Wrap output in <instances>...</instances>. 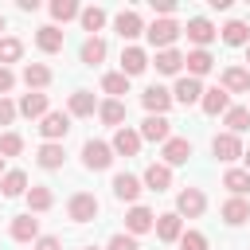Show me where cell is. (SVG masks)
I'll return each mask as SVG.
<instances>
[{
    "label": "cell",
    "instance_id": "cell-27",
    "mask_svg": "<svg viewBox=\"0 0 250 250\" xmlns=\"http://www.w3.org/2000/svg\"><path fill=\"white\" fill-rule=\"evenodd\" d=\"M184 62H188V74H191V78H203V74L215 66L211 51H199V47H195V51H188V55H184Z\"/></svg>",
    "mask_w": 250,
    "mask_h": 250
},
{
    "label": "cell",
    "instance_id": "cell-21",
    "mask_svg": "<svg viewBox=\"0 0 250 250\" xmlns=\"http://www.w3.org/2000/svg\"><path fill=\"white\" fill-rule=\"evenodd\" d=\"M12 238L16 242H35L39 238V219H31V211L27 215H16L12 219Z\"/></svg>",
    "mask_w": 250,
    "mask_h": 250
},
{
    "label": "cell",
    "instance_id": "cell-49",
    "mask_svg": "<svg viewBox=\"0 0 250 250\" xmlns=\"http://www.w3.org/2000/svg\"><path fill=\"white\" fill-rule=\"evenodd\" d=\"M0 31H4V16H0Z\"/></svg>",
    "mask_w": 250,
    "mask_h": 250
},
{
    "label": "cell",
    "instance_id": "cell-34",
    "mask_svg": "<svg viewBox=\"0 0 250 250\" xmlns=\"http://www.w3.org/2000/svg\"><path fill=\"white\" fill-rule=\"evenodd\" d=\"M98 117H102L105 125H117V129H121V121H125V105H121L117 98H109V102L98 105Z\"/></svg>",
    "mask_w": 250,
    "mask_h": 250
},
{
    "label": "cell",
    "instance_id": "cell-38",
    "mask_svg": "<svg viewBox=\"0 0 250 250\" xmlns=\"http://www.w3.org/2000/svg\"><path fill=\"white\" fill-rule=\"evenodd\" d=\"M102 90H105V94H113V98H117V94H129V78H125L121 70H113V74H105V78H102Z\"/></svg>",
    "mask_w": 250,
    "mask_h": 250
},
{
    "label": "cell",
    "instance_id": "cell-11",
    "mask_svg": "<svg viewBox=\"0 0 250 250\" xmlns=\"http://www.w3.org/2000/svg\"><path fill=\"white\" fill-rule=\"evenodd\" d=\"M141 102H145V109H148V113L164 117V113H168V105H172V94H168L164 86H148V90L141 94Z\"/></svg>",
    "mask_w": 250,
    "mask_h": 250
},
{
    "label": "cell",
    "instance_id": "cell-1",
    "mask_svg": "<svg viewBox=\"0 0 250 250\" xmlns=\"http://www.w3.org/2000/svg\"><path fill=\"white\" fill-rule=\"evenodd\" d=\"M82 164H86L90 172H105V168L113 164V145H105V141H86V145H82Z\"/></svg>",
    "mask_w": 250,
    "mask_h": 250
},
{
    "label": "cell",
    "instance_id": "cell-15",
    "mask_svg": "<svg viewBox=\"0 0 250 250\" xmlns=\"http://www.w3.org/2000/svg\"><path fill=\"white\" fill-rule=\"evenodd\" d=\"M113 27H117V35H121V39H137V35L145 31V23H141V16H137L133 8H125V12H117V20H113Z\"/></svg>",
    "mask_w": 250,
    "mask_h": 250
},
{
    "label": "cell",
    "instance_id": "cell-20",
    "mask_svg": "<svg viewBox=\"0 0 250 250\" xmlns=\"http://www.w3.org/2000/svg\"><path fill=\"white\" fill-rule=\"evenodd\" d=\"M145 188L148 191H168L172 188V168L168 164H148L145 168Z\"/></svg>",
    "mask_w": 250,
    "mask_h": 250
},
{
    "label": "cell",
    "instance_id": "cell-44",
    "mask_svg": "<svg viewBox=\"0 0 250 250\" xmlns=\"http://www.w3.org/2000/svg\"><path fill=\"white\" fill-rule=\"evenodd\" d=\"M16 113H20V109H16L8 98H0V125H12V121H16Z\"/></svg>",
    "mask_w": 250,
    "mask_h": 250
},
{
    "label": "cell",
    "instance_id": "cell-17",
    "mask_svg": "<svg viewBox=\"0 0 250 250\" xmlns=\"http://www.w3.org/2000/svg\"><path fill=\"white\" fill-rule=\"evenodd\" d=\"M223 90L227 94H246L250 90V70L246 66H227L223 70Z\"/></svg>",
    "mask_w": 250,
    "mask_h": 250
},
{
    "label": "cell",
    "instance_id": "cell-43",
    "mask_svg": "<svg viewBox=\"0 0 250 250\" xmlns=\"http://www.w3.org/2000/svg\"><path fill=\"white\" fill-rule=\"evenodd\" d=\"M105 250H141V246H137V238H133V234H113Z\"/></svg>",
    "mask_w": 250,
    "mask_h": 250
},
{
    "label": "cell",
    "instance_id": "cell-31",
    "mask_svg": "<svg viewBox=\"0 0 250 250\" xmlns=\"http://www.w3.org/2000/svg\"><path fill=\"white\" fill-rule=\"evenodd\" d=\"M102 59H105V39L90 35V39L82 43V62H86V66H98Z\"/></svg>",
    "mask_w": 250,
    "mask_h": 250
},
{
    "label": "cell",
    "instance_id": "cell-39",
    "mask_svg": "<svg viewBox=\"0 0 250 250\" xmlns=\"http://www.w3.org/2000/svg\"><path fill=\"white\" fill-rule=\"evenodd\" d=\"M51 16L66 23V20H74V16H82V8H78L74 0H55V4H51Z\"/></svg>",
    "mask_w": 250,
    "mask_h": 250
},
{
    "label": "cell",
    "instance_id": "cell-14",
    "mask_svg": "<svg viewBox=\"0 0 250 250\" xmlns=\"http://www.w3.org/2000/svg\"><path fill=\"white\" fill-rule=\"evenodd\" d=\"M180 234H184V223H180L176 211L156 215V238H160V242H180Z\"/></svg>",
    "mask_w": 250,
    "mask_h": 250
},
{
    "label": "cell",
    "instance_id": "cell-23",
    "mask_svg": "<svg viewBox=\"0 0 250 250\" xmlns=\"http://www.w3.org/2000/svg\"><path fill=\"white\" fill-rule=\"evenodd\" d=\"M16 109H20L23 117H39V121H43V117H47V94L31 90V94H23V98H20V105H16Z\"/></svg>",
    "mask_w": 250,
    "mask_h": 250
},
{
    "label": "cell",
    "instance_id": "cell-48",
    "mask_svg": "<svg viewBox=\"0 0 250 250\" xmlns=\"http://www.w3.org/2000/svg\"><path fill=\"white\" fill-rule=\"evenodd\" d=\"M242 156H246V172H250V148H246V152H242Z\"/></svg>",
    "mask_w": 250,
    "mask_h": 250
},
{
    "label": "cell",
    "instance_id": "cell-24",
    "mask_svg": "<svg viewBox=\"0 0 250 250\" xmlns=\"http://www.w3.org/2000/svg\"><path fill=\"white\" fill-rule=\"evenodd\" d=\"M35 160H39V168H47V172H55V168H62V160H66V152H62V145H55V141H47V145H39V152H35Z\"/></svg>",
    "mask_w": 250,
    "mask_h": 250
},
{
    "label": "cell",
    "instance_id": "cell-30",
    "mask_svg": "<svg viewBox=\"0 0 250 250\" xmlns=\"http://www.w3.org/2000/svg\"><path fill=\"white\" fill-rule=\"evenodd\" d=\"M223 188L234 191V195H246V191H250V172H246V168H230V172L223 176Z\"/></svg>",
    "mask_w": 250,
    "mask_h": 250
},
{
    "label": "cell",
    "instance_id": "cell-47",
    "mask_svg": "<svg viewBox=\"0 0 250 250\" xmlns=\"http://www.w3.org/2000/svg\"><path fill=\"white\" fill-rule=\"evenodd\" d=\"M172 8H176V4H172V0H152V12H160V16H164V20H168V12H172Z\"/></svg>",
    "mask_w": 250,
    "mask_h": 250
},
{
    "label": "cell",
    "instance_id": "cell-45",
    "mask_svg": "<svg viewBox=\"0 0 250 250\" xmlns=\"http://www.w3.org/2000/svg\"><path fill=\"white\" fill-rule=\"evenodd\" d=\"M12 86H16V74H12L8 66H0V98H4V94H8Z\"/></svg>",
    "mask_w": 250,
    "mask_h": 250
},
{
    "label": "cell",
    "instance_id": "cell-12",
    "mask_svg": "<svg viewBox=\"0 0 250 250\" xmlns=\"http://www.w3.org/2000/svg\"><path fill=\"white\" fill-rule=\"evenodd\" d=\"M199 105H203V113H207V117H219V113H227V109H230V94H227L223 86L203 90V102H199Z\"/></svg>",
    "mask_w": 250,
    "mask_h": 250
},
{
    "label": "cell",
    "instance_id": "cell-10",
    "mask_svg": "<svg viewBox=\"0 0 250 250\" xmlns=\"http://www.w3.org/2000/svg\"><path fill=\"white\" fill-rule=\"evenodd\" d=\"M39 133H43L47 141H55V145H59V141L70 133V117H66V113H47V117L39 121Z\"/></svg>",
    "mask_w": 250,
    "mask_h": 250
},
{
    "label": "cell",
    "instance_id": "cell-2",
    "mask_svg": "<svg viewBox=\"0 0 250 250\" xmlns=\"http://www.w3.org/2000/svg\"><path fill=\"white\" fill-rule=\"evenodd\" d=\"M98 211H102V203H98L90 191H74V195H70V203H66V215H70L74 223H94V219H98Z\"/></svg>",
    "mask_w": 250,
    "mask_h": 250
},
{
    "label": "cell",
    "instance_id": "cell-41",
    "mask_svg": "<svg viewBox=\"0 0 250 250\" xmlns=\"http://www.w3.org/2000/svg\"><path fill=\"white\" fill-rule=\"evenodd\" d=\"M23 152V137L20 133H4L0 137V156H20Z\"/></svg>",
    "mask_w": 250,
    "mask_h": 250
},
{
    "label": "cell",
    "instance_id": "cell-50",
    "mask_svg": "<svg viewBox=\"0 0 250 250\" xmlns=\"http://www.w3.org/2000/svg\"><path fill=\"white\" fill-rule=\"evenodd\" d=\"M246 62H250V47H246Z\"/></svg>",
    "mask_w": 250,
    "mask_h": 250
},
{
    "label": "cell",
    "instance_id": "cell-29",
    "mask_svg": "<svg viewBox=\"0 0 250 250\" xmlns=\"http://www.w3.org/2000/svg\"><path fill=\"white\" fill-rule=\"evenodd\" d=\"M23 82H27V90H43V86H51V70L43 62H27L23 66Z\"/></svg>",
    "mask_w": 250,
    "mask_h": 250
},
{
    "label": "cell",
    "instance_id": "cell-36",
    "mask_svg": "<svg viewBox=\"0 0 250 250\" xmlns=\"http://www.w3.org/2000/svg\"><path fill=\"white\" fill-rule=\"evenodd\" d=\"M51 203H55V195H51V188H43V184H35V188L27 191V207H31V211H47Z\"/></svg>",
    "mask_w": 250,
    "mask_h": 250
},
{
    "label": "cell",
    "instance_id": "cell-13",
    "mask_svg": "<svg viewBox=\"0 0 250 250\" xmlns=\"http://www.w3.org/2000/svg\"><path fill=\"white\" fill-rule=\"evenodd\" d=\"M113 195H117L121 203H137V195H141V180L129 176V172H117V176H113Z\"/></svg>",
    "mask_w": 250,
    "mask_h": 250
},
{
    "label": "cell",
    "instance_id": "cell-25",
    "mask_svg": "<svg viewBox=\"0 0 250 250\" xmlns=\"http://www.w3.org/2000/svg\"><path fill=\"white\" fill-rule=\"evenodd\" d=\"M23 191H27V176H23L20 168H12V172L0 176V195H4V199H16V195H23Z\"/></svg>",
    "mask_w": 250,
    "mask_h": 250
},
{
    "label": "cell",
    "instance_id": "cell-46",
    "mask_svg": "<svg viewBox=\"0 0 250 250\" xmlns=\"http://www.w3.org/2000/svg\"><path fill=\"white\" fill-rule=\"evenodd\" d=\"M35 250H62V246H59L55 234H39V238H35Z\"/></svg>",
    "mask_w": 250,
    "mask_h": 250
},
{
    "label": "cell",
    "instance_id": "cell-42",
    "mask_svg": "<svg viewBox=\"0 0 250 250\" xmlns=\"http://www.w3.org/2000/svg\"><path fill=\"white\" fill-rule=\"evenodd\" d=\"M180 250H207V234H199V230H184V234H180Z\"/></svg>",
    "mask_w": 250,
    "mask_h": 250
},
{
    "label": "cell",
    "instance_id": "cell-9",
    "mask_svg": "<svg viewBox=\"0 0 250 250\" xmlns=\"http://www.w3.org/2000/svg\"><path fill=\"white\" fill-rule=\"evenodd\" d=\"M172 102H180V105H195V102H203V86H199V78H180L176 82V90H172Z\"/></svg>",
    "mask_w": 250,
    "mask_h": 250
},
{
    "label": "cell",
    "instance_id": "cell-8",
    "mask_svg": "<svg viewBox=\"0 0 250 250\" xmlns=\"http://www.w3.org/2000/svg\"><path fill=\"white\" fill-rule=\"evenodd\" d=\"M152 227H156V215H152L148 207H141V203H137V207H129V215H125V230H129L133 238H137V234H145V230H152Z\"/></svg>",
    "mask_w": 250,
    "mask_h": 250
},
{
    "label": "cell",
    "instance_id": "cell-33",
    "mask_svg": "<svg viewBox=\"0 0 250 250\" xmlns=\"http://www.w3.org/2000/svg\"><path fill=\"white\" fill-rule=\"evenodd\" d=\"M94 109H98V105H94V94H90V90H74V94H70V113H74V117H90Z\"/></svg>",
    "mask_w": 250,
    "mask_h": 250
},
{
    "label": "cell",
    "instance_id": "cell-32",
    "mask_svg": "<svg viewBox=\"0 0 250 250\" xmlns=\"http://www.w3.org/2000/svg\"><path fill=\"white\" fill-rule=\"evenodd\" d=\"M180 66H184V55L180 51H156V70L160 74H180Z\"/></svg>",
    "mask_w": 250,
    "mask_h": 250
},
{
    "label": "cell",
    "instance_id": "cell-4",
    "mask_svg": "<svg viewBox=\"0 0 250 250\" xmlns=\"http://www.w3.org/2000/svg\"><path fill=\"white\" fill-rule=\"evenodd\" d=\"M137 133H141V141H160V145H164V141H172V121H168V117L148 113V117L141 121V129H137Z\"/></svg>",
    "mask_w": 250,
    "mask_h": 250
},
{
    "label": "cell",
    "instance_id": "cell-19",
    "mask_svg": "<svg viewBox=\"0 0 250 250\" xmlns=\"http://www.w3.org/2000/svg\"><path fill=\"white\" fill-rule=\"evenodd\" d=\"M188 156H191V141H188V137L164 141V164H168V168H172V164H188Z\"/></svg>",
    "mask_w": 250,
    "mask_h": 250
},
{
    "label": "cell",
    "instance_id": "cell-40",
    "mask_svg": "<svg viewBox=\"0 0 250 250\" xmlns=\"http://www.w3.org/2000/svg\"><path fill=\"white\" fill-rule=\"evenodd\" d=\"M78 20H82L86 31H102V27H105V12H102V8H82Z\"/></svg>",
    "mask_w": 250,
    "mask_h": 250
},
{
    "label": "cell",
    "instance_id": "cell-3",
    "mask_svg": "<svg viewBox=\"0 0 250 250\" xmlns=\"http://www.w3.org/2000/svg\"><path fill=\"white\" fill-rule=\"evenodd\" d=\"M184 27L176 23V20H156V23H148L145 27V35H148V43L152 47H160V51H168L172 43H176V35H180Z\"/></svg>",
    "mask_w": 250,
    "mask_h": 250
},
{
    "label": "cell",
    "instance_id": "cell-18",
    "mask_svg": "<svg viewBox=\"0 0 250 250\" xmlns=\"http://www.w3.org/2000/svg\"><path fill=\"white\" fill-rule=\"evenodd\" d=\"M113 152H121V156H137V152H141V133L121 125V129L113 133Z\"/></svg>",
    "mask_w": 250,
    "mask_h": 250
},
{
    "label": "cell",
    "instance_id": "cell-26",
    "mask_svg": "<svg viewBox=\"0 0 250 250\" xmlns=\"http://www.w3.org/2000/svg\"><path fill=\"white\" fill-rule=\"evenodd\" d=\"M219 215H223L230 227H238V223H246V219H250V203H246L242 195H230V199L223 203V211H219Z\"/></svg>",
    "mask_w": 250,
    "mask_h": 250
},
{
    "label": "cell",
    "instance_id": "cell-35",
    "mask_svg": "<svg viewBox=\"0 0 250 250\" xmlns=\"http://www.w3.org/2000/svg\"><path fill=\"white\" fill-rule=\"evenodd\" d=\"M227 129H230L234 137L246 133V129H250V109H246V105H230V109H227Z\"/></svg>",
    "mask_w": 250,
    "mask_h": 250
},
{
    "label": "cell",
    "instance_id": "cell-52",
    "mask_svg": "<svg viewBox=\"0 0 250 250\" xmlns=\"http://www.w3.org/2000/svg\"><path fill=\"white\" fill-rule=\"evenodd\" d=\"M86 250H98V246H86Z\"/></svg>",
    "mask_w": 250,
    "mask_h": 250
},
{
    "label": "cell",
    "instance_id": "cell-51",
    "mask_svg": "<svg viewBox=\"0 0 250 250\" xmlns=\"http://www.w3.org/2000/svg\"><path fill=\"white\" fill-rule=\"evenodd\" d=\"M0 172H4V156H0Z\"/></svg>",
    "mask_w": 250,
    "mask_h": 250
},
{
    "label": "cell",
    "instance_id": "cell-22",
    "mask_svg": "<svg viewBox=\"0 0 250 250\" xmlns=\"http://www.w3.org/2000/svg\"><path fill=\"white\" fill-rule=\"evenodd\" d=\"M35 47H39L43 55H55V51H62V31H59L55 23L39 27V31H35Z\"/></svg>",
    "mask_w": 250,
    "mask_h": 250
},
{
    "label": "cell",
    "instance_id": "cell-6",
    "mask_svg": "<svg viewBox=\"0 0 250 250\" xmlns=\"http://www.w3.org/2000/svg\"><path fill=\"white\" fill-rule=\"evenodd\" d=\"M184 31H188V39H191V43H195L199 51H207V43H211V39L219 35V31H215V23H211V20H203V16L188 20V27H184Z\"/></svg>",
    "mask_w": 250,
    "mask_h": 250
},
{
    "label": "cell",
    "instance_id": "cell-28",
    "mask_svg": "<svg viewBox=\"0 0 250 250\" xmlns=\"http://www.w3.org/2000/svg\"><path fill=\"white\" fill-rule=\"evenodd\" d=\"M223 43H227V47H250V27H246L242 20H230V23L223 27Z\"/></svg>",
    "mask_w": 250,
    "mask_h": 250
},
{
    "label": "cell",
    "instance_id": "cell-7",
    "mask_svg": "<svg viewBox=\"0 0 250 250\" xmlns=\"http://www.w3.org/2000/svg\"><path fill=\"white\" fill-rule=\"evenodd\" d=\"M211 152H215L223 164H230V160H238V156H242V141H238L234 133H219V137L211 141Z\"/></svg>",
    "mask_w": 250,
    "mask_h": 250
},
{
    "label": "cell",
    "instance_id": "cell-37",
    "mask_svg": "<svg viewBox=\"0 0 250 250\" xmlns=\"http://www.w3.org/2000/svg\"><path fill=\"white\" fill-rule=\"evenodd\" d=\"M23 55V43L16 39V35H8V39H0V66H8V62H16Z\"/></svg>",
    "mask_w": 250,
    "mask_h": 250
},
{
    "label": "cell",
    "instance_id": "cell-16",
    "mask_svg": "<svg viewBox=\"0 0 250 250\" xmlns=\"http://www.w3.org/2000/svg\"><path fill=\"white\" fill-rule=\"evenodd\" d=\"M145 66H148V55H145L141 47H125V51H121V74H125V78H137Z\"/></svg>",
    "mask_w": 250,
    "mask_h": 250
},
{
    "label": "cell",
    "instance_id": "cell-5",
    "mask_svg": "<svg viewBox=\"0 0 250 250\" xmlns=\"http://www.w3.org/2000/svg\"><path fill=\"white\" fill-rule=\"evenodd\" d=\"M203 207H207V199H203V191H199V188H184V191L176 195V215L199 219V215H203Z\"/></svg>",
    "mask_w": 250,
    "mask_h": 250
}]
</instances>
